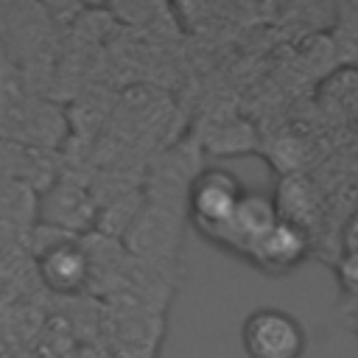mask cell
<instances>
[{
    "label": "cell",
    "instance_id": "1",
    "mask_svg": "<svg viewBox=\"0 0 358 358\" xmlns=\"http://www.w3.org/2000/svg\"><path fill=\"white\" fill-rule=\"evenodd\" d=\"M25 243L34 249V268L42 288L56 296H78L90 288V257L81 235L34 224Z\"/></svg>",
    "mask_w": 358,
    "mask_h": 358
},
{
    "label": "cell",
    "instance_id": "6",
    "mask_svg": "<svg viewBox=\"0 0 358 358\" xmlns=\"http://www.w3.org/2000/svg\"><path fill=\"white\" fill-rule=\"evenodd\" d=\"M280 221L277 215V207H274V199L271 193H263V190H243V196L238 199L232 215L227 218V224L210 238L213 243L241 255L243 260L249 257L252 246Z\"/></svg>",
    "mask_w": 358,
    "mask_h": 358
},
{
    "label": "cell",
    "instance_id": "11",
    "mask_svg": "<svg viewBox=\"0 0 358 358\" xmlns=\"http://www.w3.org/2000/svg\"><path fill=\"white\" fill-rule=\"evenodd\" d=\"M355 333H358V324H355Z\"/></svg>",
    "mask_w": 358,
    "mask_h": 358
},
{
    "label": "cell",
    "instance_id": "5",
    "mask_svg": "<svg viewBox=\"0 0 358 358\" xmlns=\"http://www.w3.org/2000/svg\"><path fill=\"white\" fill-rule=\"evenodd\" d=\"M243 190L246 187L238 182V176L224 168H204L190 179L185 190L187 213L204 238H213L227 224Z\"/></svg>",
    "mask_w": 358,
    "mask_h": 358
},
{
    "label": "cell",
    "instance_id": "2",
    "mask_svg": "<svg viewBox=\"0 0 358 358\" xmlns=\"http://www.w3.org/2000/svg\"><path fill=\"white\" fill-rule=\"evenodd\" d=\"M179 241H182V215L173 207H165L157 201H143L140 213L134 215V221L120 238L123 249L134 260L151 268L162 263H173Z\"/></svg>",
    "mask_w": 358,
    "mask_h": 358
},
{
    "label": "cell",
    "instance_id": "3",
    "mask_svg": "<svg viewBox=\"0 0 358 358\" xmlns=\"http://www.w3.org/2000/svg\"><path fill=\"white\" fill-rule=\"evenodd\" d=\"M241 344L249 358H302L308 336L294 313L257 308L241 324Z\"/></svg>",
    "mask_w": 358,
    "mask_h": 358
},
{
    "label": "cell",
    "instance_id": "7",
    "mask_svg": "<svg viewBox=\"0 0 358 358\" xmlns=\"http://www.w3.org/2000/svg\"><path fill=\"white\" fill-rule=\"evenodd\" d=\"M310 255V238L302 227L291 221H277L249 252V263L266 274H288L305 263Z\"/></svg>",
    "mask_w": 358,
    "mask_h": 358
},
{
    "label": "cell",
    "instance_id": "10",
    "mask_svg": "<svg viewBox=\"0 0 358 358\" xmlns=\"http://www.w3.org/2000/svg\"><path fill=\"white\" fill-rule=\"evenodd\" d=\"M344 252H358V218L350 224L347 229V241H344Z\"/></svg>",
    "mask_w": 358,
    "mask_h": 358
},
{
    "label": "cell",
    "instance_id": "8",
    "mask_svg": "<svg viewBox=\"0 0 358 358\" xmlns=\"http://www.w3.org/2000/svg\"><path fill=\"white\" fill-rule=\"evenodd\" d=\"M271 199L282 221H291L308 232V218L313 215V187L305 182V176L288 173L277 185V193H271Z\"/></svg>",
    "mask_w": 358,
    "mask_h": 358
},
{
    "label": "cell",
    "instance_id": "9",
    "mask_svg": "<svg viewBox=\"0 0 358 358\" xmlns=\"http://www.w3.org/2000/svg\"><path fill=\"white\" fill-rule=\"evenodd\" d=\"M336 277L344 294L358 296V252H341L336 263Z\"/></svg>",
    "mask_w": 358,
    "mask_h": 358
},
{
    "label": "cell",
    "instance_id": "4",
    "mask_svg": "<svg viewBox=\"0 0 358 358\" xmlns=\"http://www.w3.org/2000/svg\"><path fill=\"white\" fill-rule=\"evenodd\" d=\"M98 199L78 179H53L36 193V224L53 227L67 235H87L95 229Z\"/></svg>",
    "mask_w": 358,
    "mask_h": 358
}]
</instances>
